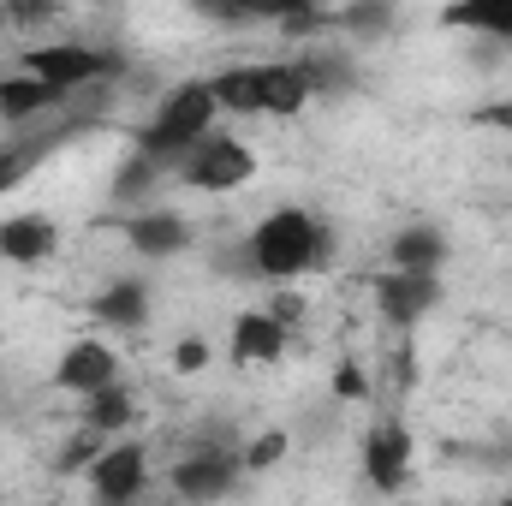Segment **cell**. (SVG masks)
I'll use <instances>...</instances> for the list:
<instances>
[{
	"label": "cell",
	"instance_id": "cell-15",
	"mask_svg": "<svg viewBox=\"0 0 512 506\" xmlns=\"http://www.w3.org/2000/svg\"><path fill=\"white\" fill-rule=\"evenodd\" d=\"M441 24L447 30H471V36L512 42V0H453V6H441Z\"/></svg>",
	"mask_w": 512,
	"mask_h": 506
},
{
	"label": "cell",
	"instance_id": "cell-13",
	"mask_svg": "<svg viewBox=\"0 0 512 506\" xmlns=\"http://www.w3.org/2000/svg\"><path fill=\"white\" fill-rule=\"evenodd\" d=\"M60 245V233H54V221L48 215H12V221H0V262H18V268H30V262H48Z\"/></svg>",
	"mask_w": 512,
	"mask_h": 506
},
{
	"label": "cell",
	"instance_id": "cell-8",
	"mask_svg": "<svg viewBox=\"0 0 512 506\" xmlns=\"http://www.w3.org/2000/svg\"><path fill=\"white\" fill-rule=\"evenodd\" d=\"M411 453H417L411 429H405L399 417H382V423L364 435V477H370V489L399 495V489H405V477H411Z\"/></svg>",
	"mask_w": 512,
	"mask_h": 506
},
{
	"label": "cell",
	"instance_id": "cell-25",
	"mask_svg": "<svg viewBox=\"0 0 512 506\" xmlns=\"http://www.w3.org/2000/svg\"><path fill=\"white\" fill-rule=\"evenodd\" d=\"M173 370H179V376L209 370V340H197V334H191V340H179V346H173Z\"/></svg>",
	"mask_w": 512,
	"mask_h": 506
},
{
	"label": "cell",
	"instance_id": "cell-4",
	"mask_svg": "<svg viewBox=\"0 0 512 506\" xmlns=\"http://www.w3.org/2000/svg\"><path fill=\"white\" fill-rule=\"evenodd\" d=\"M251 173H256V155L239 137H227V131H209V137H197V143L179 155V179H185L191 191H209V197L239 191Z\"/></svg>",
	"mask_w": 512,
	"mask_h": 506
},
{
	"label": "cell",
	"instance_id": "cell-11",
	"mask_svg": "<svg viewBox=\"0 0 512 506\" xmlns=\"http://www.w3.org/2000/svg\"><path fill=\"white\" fill-rule=\"evenodd\" d=\"M286 322L274 316V310H245V316H233V364H280L286 358Z\"/></svg>",
	"mask_w": 512,
	"mask_h": 506
},
{
	"label": "cell",
	"instance_id": "cell-12",
	"mask_svg": "<svg viewBox=\"0 0 512 506\" xmlns=\"http://www.w3.org/2000/svg\"><path fill=\"white\" fill-rule=\"evenodd\" d=\"M126 245L137 256H179L185 245H191V227H185V215L179 209H137L126 221Z\"/></svg>",
	"mask_w": 512,
	"mask_h": 506
},
{
	"label": "cell",
	"instance_id": "cell-2",
	"mask_svg": "<svg viewBox=\"0 0 512 506\" xmlns=\"http://www.w3.org/2000/svg\"><path fill=\"white\" fill-rule=\"evenodd\" d=\"M221 96V114H298L316 90L304 60H256V66H227L209 78Z\"/></svg>",
	"mask_w": 512,
	"mask_h": 506
},
{
	"label": "cell",
	"instance_id": "cell-26",
	"mask_svg": "<svg viewBox=\"0 0 512 506\" xmlns=\"http://www.w3.org/2000/svg\"><path fill=\"white\" fill-rule=\"evenodd\" d=\"M364 393H370V376L358 364H340L334 370V399H364Z\"/></svg>",
	"mask_w": 512,
	"mask_h": 506
},
{
	"label": "cell",
	"instance_id": "cell-27",
	"mask_svg": "<svg viewBox=\"0 0 512 506\" xmlns=\"http://www.w3.org/2000/svg\"><path fill=\"white\" fill-rule=\"evenodd\" d=\"M60 0H6V18L12 24H36V18H54Z\"/></svg>",
	"mask_w": 512,
	"mask_h": 506
},
{
	"label": "cell",
	"instance_id": "cell-20",
	"mask_svg": "<svg viewBox=\"0 0 512 506\" xmlns=\"http://www.w3.org/2000/svg\"><path fill=\"white\" fill-rule=\"evenodd\" d=\"M239 18H280L292 36H304V24H316L322 0H233Z\"/></svg>",
	"mask_w": 512,
	"mask_h": 506
},
{
	"label": "cell",
	"instance_id": "cell-21",
	"mask_svg": "<svg viewBox=\"0 0 512 506\" xmlns=\"http://www.w3.org/2000/svg\"><path fill=\"white\" fill-rule=\"evenodd\" d=\"M340 24L358 30V36H382L387 24H393V0H352V6L340 12Z\"/></svg>",
	"mask_w": 512,
	"mask_h": 506
},
{
	"label": "cell",
	"instance_id": "cell-19",
	"mask_svg": "<svg viewBox=\"0 0 512 506\" xmlns=\"http://www.w3.org/2000/svg\"><path fill=\"white\" fill-rule=\"evenodd\" d=\"M60 137H66V126H60V131H42V137H18V143H6V149H0V197H6L12 185H24V179H30V167H36V161H42Z\"/></svg>",
	"mask_w": 512,
	"mask_h": 506
},
{
	"label": "cell",
	"instance_id": "cell-18",
	"mask_svg": "<svg viewBox=\"0 0 512 506\" xmlns=\"http://www.w3.org/2000/svg\"><path fill=\"white\" fill-rule=\"evenodd\" d=\"M131 417H137V405H131V387H120V381H108V387L84 393V423H90V429H102L108 441L126 429Z\"/></svg>",
	"mask_w": 512,
	"mask_h": 506
},
{
	"label": "cell",
	"instance_id": "cell-1",
	"mask_svg": "<svg viewBox=\"0 0 512 506\" xmlns=\"http://www.w3.org/2000/svg\"><path fill=\"white\" fill-rule=\"evenodd\" d=\"M328 227L310 209H274L256 221V233L245 239V268L262 280H304L310 268L328 262Z\"/></svg>",
	"mask_w": 512,
	"mask_h": 506
},
{
	"label": "cell",
	"instance_id": "cell-10",
	"mask_svg": "<svg viewBox=\"0 0 512 506\" xmlns=\"http://www.w3.org/2000/svg\"><path fill=\"white\" fill-rule=\"evenodd\" d=\"M233 483H239V459L221 447L173 465V495H185V501H221V495H233Z\"/></svg>",
	"mask_w": 512,
	"mask_h": 506
},
{
	"label": "cell",
	"instance_id": "cell-17",
	"mask_svg": "<svg viewBox=\"0 0 512 506\" xmlns=\"http://www.w3.org/2000/svg\"><path fill=\"white\" fill-rule=\"evenodd\" d=\"M96 322H114V328H143L149 322V286L143 280H114L96 304Z\"/></svg>",
	"mask_w": 512,
	"mask_h": 506
},
{
	"label": "cell",
	"instance_id": "cell-23",
	"mask_svg": "<svg viewBox=\"0 0 512 506\" xmlns=\"http://www.w3.org/2000/svg\"><path fill=\"white\" fill-rule=\"evenodd\" d=\"M280 459H286V435H280V429H268L262 441L245 447V465H251V471H268V465H280Z\"/></svg>",
	"mask_w": 512,
	"mask_h": 506
},
{
	"label": "cell",
	"instance_id": "cell-29",
	"mask_svg": "<svg viewBox=\"0 0 512 506\" xmlns=\"http://www.w3.org/2000/svg\"><path fill=\"white\" fill-rule=\"evenodd\" d=\"M197 12H215V18H239V6L233 0H191Z\"/></svg>",
	"mask_w": 512,
	"mask_h": 506
},
{
	"label": "cell",
	"instance_id": "cell-5",
	"mask_svg": "<svg viewBox=\"0 0 512 506\" xmlns=\"http://www.w3.org/2000/svg\"><path fill=\"white\" fill-rule=\"evenodd\" d=\"M24 72H36V78L60 84L66 96H78L90 84H108L120 72V60L102 54V48H84V42H54V48H30L24 54Z\"/></svg>",
	"mask_w": 512,
	"mask_h": 506
},
{
	"label": "cell",
	"instance_id": "cell-7",
	"mask_svg": "<svg viewBox=\"0 0 512 506\" xmlns=\"http://www.w3.org/2000/svg\"><path fill=\"white\" fill-rule=\"evenodd\" d=\"M143 489H149V453L137 441H108L96 453V465H90V495L120 506V501H137Z\"/></svg>",
	"mask_w": 512,
	"mask_h": 506
},
{
	"label": "cell",
	"instance_id": "cell-9",
	"mask_svg": "<svg viewBox=\"0 0 512 506\" xmlns=\"http://www.w3.org/2000/svg\"><path fill=\"white\" fill-rule=\"evenodd\" d=\"M108 381H120V352L108 340H72L54 364V387H66V393H96Z\"/></svg>",
	"mask_w": 512,
	"mask_h": 506
},
{
	"label": "cell",
	"instance_id": "cell-16",
	"mask_svg": "<svg viewBox=\"0 0 512 506\" xmlns=\"http://www.w3.org/2000/svg\"><path fill=\"white\" fill-rule=\"evenodd\" d=\"M387 262H393V268H429V274H441V262H447V233L429 227V221H417V227H405V233L393 239Z\"/></svg>",
	"mask_w": 512,
	"mask_h": 506
},
{
	"label": "cell",
	"instance_id": "cell-3",
	"mask_svg": "<svg viewBox=\"0 0 512 506\" xmlns=\"http://www.w3.org/2000/svg\"><path fill=\"white\" fill-rule=\"evenodd\" d=\"M215 120H221V96H215V84H209V78H191V84H179V90L161 96L155 120L137 131V149L155 155V161H179L197 137H209Z\"/></svg>",
	"mask_w": 512,
	"mask_h": 506
},
{
	"label": "cell",
	"instance_id": "cell-14",
	"mask_svg": "<svg viewBox=\"0 0 512 506\" xmlns=\"http://www.w3.org/2000/svg\"><path fill=\"white\" fill-rule=\"evenodd\" d=\"M60 102H66V90L48 84V78H36V72H24V78H0V120H12V126L48 114V108H60Z\"/></svg>",
	"mask_w": 512,
	"mask_h": 506
},
{
	"label": "cell",
	"instance_id": "cell-6",
	"mask_svg": "<svg viewBox=\"0 0 512 506\" xmlns=\"http://www.w3.org/2000/svg\"><path fill=\"white\" fill-rule=\"evenodd\" d=\"M370 292H376V310H382L387 322H399V328H411V322H423L435 304H441V274H429V268H393L387 262L382 274L370 280Z\"/></svg>",
	"mask_w": 512,
	"mask_h": 506
},
{
	"label": "cell",
	"instance_id": "cell-24",
	"mask_svg": "<svg viewBox=\"0 0 512 506\" xmlns=\"http://www.w3.org/2000/svg\"><path fill=\"white\" fill-rule=\"evenodd\" d=\"M155 173H161V161L137 149V155H131V167H126V179H120V197H137V191H149V179H155Z\"/></svg>",
	"mask_w": 512,
	"mask_h": 506
},
{
	"label": "cell",
	"instance_id": "cell-28",
	"mask_svg": "<svg viewBox=\"0 0 512 506\" xmlns=\"http://www.w3.org/2000/svg\"><path fill=\"white\" fill-rule=\"evenodd\" d=\"M471 120H477V126H495V131H512V102H483Z\"/></svg>",
	"mask_w": 512,
	"mask_h": 506
},
{
	"label": "cell",
	"instance_id": "cell-22",
	"mask_svg": "<svg viewBox=\"0 0 512 506\" xmlns=\"http://www.w3.org/2000/svg\"><path fill=\"white\" fill-rule=\"evenodd\" d=\"M102 447H108V435L84 423V435H78L72 447H60V459H54V471H84V465H96V453H102Z\"/></svg>",
	"mask_w": 512,
	"mask_h": 506
}]
</instances>
